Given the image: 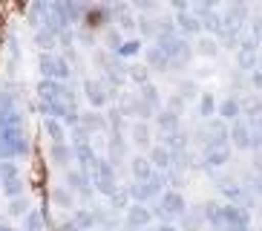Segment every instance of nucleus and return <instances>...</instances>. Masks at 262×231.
<instances>
[{
	"instance_id": "1",
	"label": "nucleus",
	"mask_w": 262,
	"mask_h": 231,
	"mask_svg": "<svg viewBox=\"0 0 262 231\" xmlns=\"http://www.w3.org/2000/svg\"><path fill=\"white\" fill-rule=\"evenodd\" d=\"M202 211H205V223L210 231H236L245 228V225H254V214L248 208H239L233 202H202Z\"/></svg>"
},
{
	"instance_id": "2",
	"label": "nucleus",
	"mask_w": 262,
	"mask_h": 231,
	"mask_svg": "<svg viewBox=\"0 0 262 231\" xmlns=\"http://www.w3.org/2000/svg\"><path fill=\"white\" fill-rule=\"evenodd\" d=\"M32 150L26 124H12V127H0V162H15L26 159Z\"/></svg>"
},
{
	"instance_id": "3",
	"label": "nucleus",
	"mask_w": 262,
	"mask_h": 231,
	"mask_svg": "<svg viewBox=\"0 0 262 231\" xmlns=\"http://www.w3.org/2000/svg\"><path fill=\"white\" fill-rule=\"evenodd\" d=\"M150 208H153L156 223H179L190 205H187L185 194L179 191V188H167V191H164Z\"/></svg>"
},
{
	"instance_id": "4",
	"label": "nucleus",
	"mask_w": 262,
	"mask_h": 231,
	"mask_svg": "<svg viewBox=\"0 0 262 231\" xmlns=\"http://www.w3.org/2000/svg\"><path fill=\"white\" fill-rule=\"evenodd\" d=\"M156 44L162 46L164 52H167V58H170V69L173 72H185L187 67H190V61H193V41L190 38H185V35H170V38H162V41H156Z\"/></svg>"
},
{
	"instance_id": "5",
	"label": "nucleus",
	"mask_w": 262,
	"mask_h": 231,
	"mask_svg": "<svg viewBox=\"0 0 262 231\" xmlns=\"http://www.w3.org/2000/svg\"><path fill=\"white\" fill-rule=\"evenodd\" d=\"M90 174H93V185H95V191H98L101 197L113 200V197L121 191V182H118V168L107 159V156H98V162L93 165V170H90Z\"/></svg>"
},
{
	"instance_id": "6",
	"label": "nucleus",
	"mask_w": 262,
	"mask_h": 231,
	"mask_svg": "<svg viewBox=\"0 0 262 231\" xmlns=\"http://www.w3.org/2000/svg\"><path fill=\"white\" fill-rule=\"evenodd\" d=\"M81 90H84V99H86V104H90L93 110H107V107L116 104V92L107 87L104 78L86 75L84 84H81Z\"/></svg>"
},
{
	"instance_id": "7",
	"label": "nucleus",
	"mask_w": 262,
	"mask_h": 231,
	"mask_svg": "<svg viewBox=\"0 0 262 231\" xmlns=\"http://www.w3.org/2000/svg\"><path fill=\"white\" fill-rule=\"evenodd\" d=\"M38 69L43 78H52V81H70L72 78V61L61 52H40Z\"/></svg>"
},
{
	"instance_id": "8",
	"label": "nucleus",
	"mask_w": 262,
	"mask_h": 231,
	"mask_svg": "<svg viewBox=\"0 0 262 231\" xmlns=\"http://www.w3.org/2000/svg\"><path fill=\"white\" fill-rule=\"evenodd\" d=\"M0 191L6 200L15 197H26V185H24V174L17 162H0Z\"/></svg>"
},
{
	"instance_id": "9",
	"label": "nucleus",
	"mask_w": 262,
	"mask_h": 231,
	"mask_svg": "<svg viewBox=\"0 0 262 231\" xmlns=\"http://www.w3.org/2000/svg\"><path fill=\"white\" fill-rule=\"evenodd\" d=\"M110 12H113V26H118L127 38L139 35V12L127 0H110Z\"/></svg>"
},
{
	"instance_id": "10",
	"label": "nucleus",
	"mask_w": 262,
	"mask_h": 231,
	"mask_svg": "<svg viewBox=\"0 0 262 231\" xmlns=\"http://www.w3.org/2000/svg\"><path fill=\"white\" fill-rule=\"evenodd\" d=\"M63 185L70 188L72 194H75L81 202H90L95 197V185H93V174L84 168H70V170H63Z\"/></svg>"
},
{
	"instance_id": "11",
	"label": "nucleus",
	"mask_w": 262,
	"mask_h": 231,
	"mask_svg": "<svg viewBox=\"0 0 262 231\" xmlns=\"http://www.w3.org/2000/svg\"><path fill=\"white\" fill-rule=\"evenodd\" d=\"M233 64H236L239 72H254L256 67L262 64V52H259V44H256L251 35H242V41H239V49L233 52Z\"/></svg>"
},
{
	"instance_id": "12",
	"label": "nucleus",
	"mask_w": 262,
	"mask_h": 231,
	"mask_svg": "<svg viewBox=\"0 0 262 231\" xmlns=\"http://www.w3.org/2000/svg\"><path fill=\"white\" fill-rule=\"evenodd\" d=\"M156 223L153 208L144 202H130L124 208V231H144Z\"/></svg>"
},
{
	"instance_id": "13",
	"label": "nucleus",
	"mask_w": 262,
	"mask_h": 231,
	"mask_svg": "<svg viewBox=\"0 0 262 231\" xmlns=\"http://www.w3.org/2000/svg\"><path fill=\"white\" fill-rule=\"evenodd\" d=\"M72 153H75L78 168H84V170H93V165L101 156L93 147V139H86L84 133H78V130H72Z\"/></svg>"
},
{
	"instance_id": "14",
	"label": "nucleus",
	"mask_w": 262,
	"mask_h": 231,
	"mask_svg": "<svg viewBox=\"0 0 262 231\" xmlns=\"http://www.w3.org/2000/svg\"><path fill=\"white\" fill-rule=\"evenodd\" d=\"M231 147L236 153H251L254 150V127L245 119L231 122Z\"/></svg>"
},
{
	"instance_id": "15",
	"label": "nucleus",
	"mask_w": 262,
	"mask_h": 231,
	"mask_svg": "<svg viewBox=\"0 0 262 231\" xmlns=\"http://www.w3.org/2000/svg\"><path fill=\"white\" fill-rule=\"evenodd\" d=\"M72 130L84 133L86 139H93L95 133H104V136H107V133H110V127H107V113H101V110L81 113V122H78V127H72Z\"/></svg>"
},
{
	"instance_id": "16",
	"label": "nucleus",
	"mask_w": 262,
	"mask_h": 231,
	"mask_svg": "<svg viewBox=\"0 0 262 231\" xmlns=\"http://www.w3.org/2000/svg\"><path fill=\"white\" fill-rule=\"evenodd\" d=\"M179 127H185V116H179L176 110L162 107L159 113L153 116V130H156V136H164V133H173V130H179Z\"/></svg>"
},
{
	"instance_id": "17",
	"label": "nucleus",
	"mask_w": 262,
	"mask_h": 231,
	"mask_svg": "<svg viewBox=\"0 0 262 231\" xmlns=\"http://www.w3.org/2000/svg\"><path fill=\"white\" fill-rule=\"evenodd\" d=\"M242 119L254 127V133L262 130V95H256V92L242 95Z\"/></svg>"
},
{
	"instance_id": "18",
	"label": "nucleus",
	"mask_w": 262,
	"mask_h": 231,
	"mask_svg": "<svg viewBox=\"0 0 262 231\" xmlns=\"http://www.w3.org/2000/svg\"><path fill=\"white\" fill-rule=\"evenodd\" d=\"M216 116L222 119V122H236V119H242V95H236V92H225L222 99H219V104H216Z\"/></svg>"
},
{
	"instance_id": "19",
	"label": "nucleus",
	"mask_w": 262,
	"mask_h": 231,
	"mask_svg": "<svg viewBox=\"0 0 262 231\" xmlns=\"http://www.w3.org/2000/svg\"><path fill=\"white\" fill-rule=\"evenodd\" d=\"M176 17V29H179V35H185V38H199V35H205V29H202V21H199V15L193 12V9H187V12H179V15H173Z\"/></svg>"
},
{
	"instance_id": "20",
	"label": "nucleus",
	"mask_w": 262,
	"mask_h": 231,
	"mask_svg": "<svg viewBox=\"0 0 262 231\" xmlns=\"http://www.w3.org/2000/svg\"><path fill=\"white\" fill-rule=\"evenodd\" d=\"M144 64L153 72H159V75H167V72H173L170 69V58H167V52H164L159 44H150V46H144Z\"/></svg>"
},
{
	"instance_id": "21",
	"label": "nucleus",
	"mask_w": 262,
	"mask_h": 231,
	"mask_svg": "<svg viewBox=\"0 0 262 231\" xmlns=\"http://www.w3.org/2000/svg\"><path fill=\"white\" fill-rule=\"evenodd\" d=\"M130 136L139 150H150V145H153V122H144V119L130 122Z\"/></svg>"
},
{
	"instance_id": "22",
	"label": "nucleus",
	"mask_w": 262,
	"mask_h": 231,
	"mask_svg": "<svg viewBox=\"0 0 262 231\" xmlns=\"http://www.w3.org/2000/svg\"><path fill=\"white\" fill-rule=\"evenodd\" d=\"M193 52L196 58H205V61H216L219 55H222V46L213 35H199V38H193Z\"/></svg>"
},
{
	"instance_id": "23",
	"label": "nucleus",
	"mask_w": 262,
	"mask_h": 231,
	"mask_svg": "<svg viewBox=\"0 0 262 231\" xmlns=\"http://www.w3.org/2000/svg\"><path fill=\"white\" fill-rule=\"evenodd\" d=\"M107 159L116 165V168H121L124 162H127V139L121 136V133H107Z\"/></svg>"
},
{
	"instance_id": "24",
	"label": "nucleus",
	"mask_w": 262,
	"mask_h": 231,
	"mask_svg": "<svg viewBox=\"0 0 262 231\" xmlns=\"http://www.w3.org/2000/svg\"><path fill=\"white\" fill-rule=\"evenodd\" d=\"M127 170H130V179L141 182V179H147L156 168H153V162L147 159V153H133L130 159H127Z\"/></svg>"
},
{
	"instance_id": "25",
	"label": "nucleus",
	"mask_w": 262,
	"mask_h": 231,
	"mask_svg": "<svg viewBox=\"0 0 262 231\" xmlns=\"http://www.w3.org/2000/svg\"><path fill=\"white\" fill-rule=\"evenodd\" d=\"M222 17L228 23H233V26H239V29H248V23H251V17H254V12H251V6H239V3H228L222 12Z\"/></svg>"
},
{
	"instance_id": "26",
	"label": "nucleus",
	"mask_w": 262,
	"mask_h": 231,
	"mask_svg": "<svg viewBox=\"0 0 262 231\" xmlns=\"http://www.w3.org/2000/svg\"><path fill=\"white\" fill-rule=\"evenodd\" d=\"M147 159L153 162L156 170H170V168H173V153H170V147L162 145V142H153V145H150Z\"/></svg>"
},
{
	"instance_id": "27",
	"label": "nucleus",
	"mask_w": 262,
	"mask_h": 231,
	"mask_svg": "<svg viewBox=\"0 0 262 231\" xmlns=\"http://www.w3.org/2000/svg\"><path fill=\"white\" fill-rule=\"evenodd\" d=\"M179 228H182V231H205V228H208L202 205H190V208H187L185 217L179 220Z\"/></svg>"
},
{
	"instance_id": "28",
	"label": "nucleus",
	"mask_w": 262,
	"mask_h": 231,
	"mask_svg": "<svg viewBox=\"0 0 262 231\" xmlns=\"http://www.w3.org/2000/svg\"><path fill=\"white\" fill-rule=\"evenodd\" d=\"M49 159H52L55 168L70 170V168H72V162H75L72 145H70V142H63V145H52V147H49Z\"/></svg>"
},
{
	"instance_id": "29",
	"label": "nucleus",
	"mask_w": 262,
	"mask_h": 231,
	"mask_svg": "<svg viewBox=\"0 0 262 231\" xmlns=\"http://www.w3.org/2000/svg\"><path fill=\"white\" fill-rule=\"evenodd\" d=\"M136 92H139V99L144 101V107H150L153 113H159V110L164 107V95H162V90L150 81V84H144V87H136Z\"/></svg>"
},
{
	"instance_id": "30",
	"label": "nucleus",
	"mask_w": 262,
	"mask_h": 231,
	"mask_svg": "<svg viewBox=\"0 0 262 231\" xmlns=\"http://www.w3.org/2000/svg\"><path fill=\"white\" fill-rule=\"evenodd\" d=\"M216 104H219V99H216L213 92H199V99H196V119H199V122L213 119V116H216Z\"/></svg>"
},
{
	"instance_id": "31",
	"label": "nucleus",
	"mask_w": 262,
	"mask_h": 231,
	"mask_svg": "<svg viewBox=\"0 0 262 231\" xmlns=\"http://www.w3.org/2000/svg\"><path fill=\"white\" fill-rule=\"evenodd\" d=\"M43 130H47L49 142L52 145H63V142H70V127L58 119H43Z\"/></svg>"
},
{
	"instance_id": "32",
	"label": "nucleus",
	"mask_w": 262,
	"mask_h": 231,
	"mask_svg": "<svg viewBox=\"0 0 262 231\" xmlns=\"http://www.w3.org/2000/svg\"><path fill=\"white\" fill-rule=\"evenodd\" d=\"M127 81H133L136 87H144L153 81V69L147 64H127Z\"/></svg>"
},
{
	"instance_id": "33",
	"label": "nucleus",
	"mask_w": 262,
	"mask_h": 231,
	"mask_svg": "<svg viewBox=\"0 0 262 231\" xmlns=\"http://www.w3.org/2000/svg\"><path fill=\"white\" fill-rule=\"evenodd\" d=\"M52 202L58 208H67V211H75V202H78V197L67 188V185H55L52 188Z\"/></svg>"
},
{
	"instance_id": "34",
	"label": "nucleus",
	"mask_w": 262,
	"mask_h": 231,
	"mask_svg": "<svg viewBox=\"0 0 262 231\" xmlns=\"http://www.w3.org/2000/svg\"><path fill=\"white\" fill-rule=\"evenodd\" d=\"M35 46H38L40 52H55V46H58V35H55L49 26H40V29H35Z\"/></svg>"
},
{
	"instance_id": "35",
	"label": "nucleus",
	"mask_w": 262,
	"mask_h": 231,
	"mask_svg": "<svg viewBox=\"0 0 262 231\" xmlns=\"http://www.w3.org/2000/svg\"><path fill=\"white\" fill-rule=\"evenodd\" d=\"M32 208H35V205L29 202V197H15V200H6V214L12 217V220H24Z\"/></svg>"
},
{
	"instance_id": "36",
	"label": "nucleus",
	"mask_w": 262,
	"mask_h": 231,
	"mask_svg": "<svg viewBox=\"0 0 262 231\" xmlns=\"http://www.w3.org/2000/svg\"><path fill=\"white\" fill-rule=\"evenodd\" d=\"M245 182H248V188L262 200V159L251 162V168H248V174H245Z\"/></svg>"
},
{
	"instance_id": "37",
	"label": "nucleus",
	"mask_w": 262,
	"mask_h": 231,
	"mask_svg": "<svg viewBox=\"0 0 262 231\" xmlns=\"http://www.w3.org/2000/svg\"><path fill=\"white\" fill-rule=\"evenodd\" d=\"M20 225H24L20 231H43V225H47V214H43L40 208H32L29 214L20 220Z\"/></svg>"
},
{
	"instance_id": "38",
	"label": "nucleus",
	"mask_w": 262,
	"mask_h": 231,
	"mask_svg": "<svg viewBox=\"0 0 262 231\" xmlns=\"http://www.w3.org/2000/svg\"><path fill=\"white\" fill-rule=\"evenodd\" d=\"M124 41H127V35H124L118 26H107V29H104V46H107L110 52H118Z\"/></svg>"
},
{
	"instance_id": "39",
	"label": "nucleus",
	"mask_w": 262,
	"mask_h": 231,
	"mask_svg": "<svg viewBox=\"0 0 262 231\" xmlns=\"http://www.w3.org/2000/svg\"><path fill=\"white\" fill-rule=\"evenodd\" d=\"M141 52H144V41H141V38H127L116 55L127 61V58H136V55H141Z\"/></svg>"
},
{
	"instance_id": "40",
	"label": "nucleus",
	"mask_w": 262,
	"mask_h": 231,
	"mask_svg": "<svg viewBox=\"0 0 262 231\" xmlns=\"http://www.w3.org/2000/svg\"><path fill=\"white\" fill-rule=\"evenodd\" d=\"M176 92L182 95L185 101H196L199 99V87H196V78H182L176 84Z\"/></svg>"
},
{
	"instance_id": "41",
	"label": "nucleus",
	"mask_w": 262,
	"mask_h": 231,
	"mask_svg": "<svg viewBox=\"0 0 262 231\" xmlns=\"http://www.w3.org/2000/svg\"><path fill=\"white\" fill-rule=\"evenodd\" d=\"M139 15H159V9H162V0H127Z\"/></svg>"
},
{
	"instance_id": "42",
	"label": "nucleus",
	"mask_w": 262,
	"mask_h": 231,
	"mask_svg": "<svg viewBox=\"0 0 262 231\" xmlns=\"http://www.w3.org/2000/svg\"><path fill=\"white\" fill-rule=\"evenodd\" d=\"M187 104H190V101H185V99H182V95H179L176 90H173V92L167 95V99H164V107L176 110L179 116H185V113H187Z\"/></svg>"
},
{
	"instance_id": "43",
	"label": "nucleus",
	"mask_w": 262,
	"mask_h": 231,
	"mask_svg": "<svg viewBox=\"0 0 262 231\" xmlns=\"http://www.w3.org/2000/svg\"><path fill=\"white\" fill-rule=\"evenodd\" d=\"M248 35L256 41V44L262 46V15H254L251 17V23H248Z\"/></svg>"
},
{
	"instance_id": "44",
	"label": "nucleus",
	"mask_w": 262,
	"mask_h": 231,
	"mask_svg": "<svg viewBox=\"0 0 262 231\" xmlns=\"http://www.w3.org/2000/svg\"><path fill=\"white\" fill-rule=\"evenodd\" d=\"M248 84H251V92L262 95V64L254 69V72H248Z\"/></svg>"
},
{
	"instance_id": "45",
	"label": "nucleus",
	"mask_w": 262,
	"mask_h": 231,
	"mask_svg": "<svg viewBox=\"0 0 262 231\" xmlns=\"http://www.w3.org/2000/svg\"><path fill=\"white\" fill-rule=\"evenodd\" d=\"M222 0H193V9L196 12H219Z\"/></svg>"
},
{
	"instance_id": "46",
	"label": "nucleus",
	"mask_w": 262,
	"mask_h": 231,
	"mask_svg": "<svg viewBox=\"0 0 262 231\" xmlns=\"http://www.w3.org/2000/svg\"><path fill=\"white\" fill-rule=\"evenodd\" d=\"M167 3V9L173 12V15H179V12H187V9H193V0H164Z\"/></svg>"
},
{
	"instance_id": "47",
	"label": "nucleus",
	"mask_w": 262,
	"mask_h": 231,
	"mask_svg": "<svg viewBox=\"0 0 262 231\" xmlns=\"http://www.w3.org/2000/svg\"><path fill=\"white\" fill-rule=\"evenodd\" d=\"M251 153H254V159H262V130L254 133V150Z\"/></svg>"
},
{
	"instance_id": "48",
	"label": "nucleus",
	"mask_w": 262,
	"mask_h": 231,
	"mask_svg": "<svg viewBox=\"0 0 262 231\" xmlns=\"http://www.w3.org/2000/svg\"><path fill=\"white\" fill-rule=\"evenodd\" d=\"M61 231H84V228H78L75 220H72V217H67V220L61 223Z\"/></svg>"
},
{
	"instance_id": "49",
	"label": "nucleus",
	"mask_w": 262,
	"mask_h": 231,
	"mask_svg": "<svg viewBox=\"0 0 262 231\" xmlns=\"http://www.w3.org/2000/svg\"><path fill=\"white\" fill-rule=\"evenodd\" d=\"M159 225H162V231H182L179 223H159Z\"/></svg>"
},
{
	"instance_id": "50",
	"label": "nucleus",
	"mask_w": 262,
	"mask_h": 231,
	"mask_svg": "<svg viewBox=\"0 0 262 231\" xmlns=\"http://www.w3.org/2000/svg\"><path fill=\"white\" fill-rule=\"evenodd\" d=\"M231 3H239V6H251L254 0H231Z\"/></svg>"
},
{
	"instance_id": "51",
	"label": "nucleus",
	"mask_w": 262,
	"mask_h": 231,
	"mask_svg": "<svg viewBox=\"0 0 262 231\" xmlns=\"http://www.w3.org/2000/svg\"><path fill=\"white\" fill-rule=\"evenodd\" d=\"M144 231H162V225H159V223H153L150 228H144Z\"/></svg>"
},
{
	"instance_id": "52",
	"label": "nucleus",
	"mask_w": 262,
	"mask_h": 231,
	"mask_svg": "<svg viewBox=\"0 0 262 231\" xmlns=\"http://www.w3.org/2000/svg\"><path fill=\"white\" fill-rule=\"evenodd\" d=\"M236 231H256L254 225H245V228H236Z\"/></svg>"
},
{
	"instance_id": "53",
	"label": "nucleus",
	"mask_w": 262,
	"mask_h": 231,
	"mask_svg": "<svg viewBox=\"0 0 262 231\" xmlns=\"http://www.w3.org/2000/svg\"><path fill=\"white\" fill-rule=\"evenodd\" d=\"M254 3H262V0H254Z\"/></svg>"
},
{
	"instance_id": "54",
	"label": "nucleus",
	"mask_w": 262,
	"mask_h": 231,
	"mask_svg": "<svg viewBox=\"0 0 262 231\" xmlns=\"http://www.w3.org/2000/svg\"><path fill=\"white\" fill-rule=\"evenodd\" d=\"M256 231H262V228H256Z\"/></svg>"
},
{
	"instance_id": "55",
	"label": "nucleus",
	"mask_w": 262,
	"mask_h": 231,
	"mask_svg": "<svg viewBox=\"0 0 262 231\" xmlns=\"http://www.w3.org/2000/svg\"><path fill=\"white\" fill-rule=\"evenodd\" d=\"M113 231H118V228H113Z\"/></svg>"
}]
</instances>
